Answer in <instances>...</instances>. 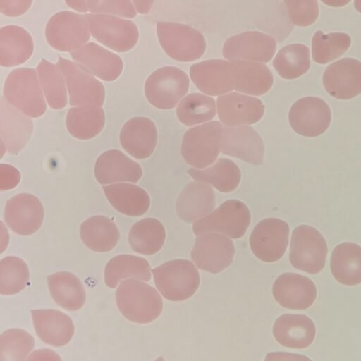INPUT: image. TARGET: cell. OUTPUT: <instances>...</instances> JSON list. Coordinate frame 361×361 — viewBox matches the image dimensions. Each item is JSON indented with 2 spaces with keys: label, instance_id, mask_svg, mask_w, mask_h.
Wrapping results in <instances>:
<instances>
[{
  "label": "cell",
  "instance_id": "f546056e",
  "mask_svg": "<svg viewBox=\"0 0 361 361\" xmlns=\"http://www.w3.org/2000/svg\"><path fill=\"white\" fill-rule=\"evenodd\" d=\"M232 63L235 90L260 96L271 89L274 78L267 66L262 63L244 60H232Z\"/></svg>",
  "mask_w": 361,
  "mask_h": 361
},
{
  "label": "cell",
  "instance_id": "484cf974",
  "mask_svg": "<svg viewBox=\"0 0 361 361\" xmlns=\"http://www.w3.org/2000/svg\"><path fill=\"white\" fill-rule=\"evenodd\" d=\"M122 148L137 159L149 157L157 142V131L154 122L146 117H135L122 127L119 135Z\"/></svg>",
  "mask_w": 361,
  "mask_h": 361
},
{
  "label": "cell",
  "instance_id": "30bf717a",
  "mask_svg": "<svg viewBox=\"0 0 361 361\" xmlns=\"http://www.w3.org/2000/svg\"><path fill=\"white\" fill-rule=\"evenodd\" d=\"M48 44L62 52H73L90 39V30L85 15L63 11L53 15L45 28Z\"/></svg>",
  "mask_w": 361,
  "mask_h": 361
},
{
  "label": "cell",
  "instance_id": "8d00e7d4",
  "mask_svg": "<svg viewBox=\"0 0 361 361\" xmlns=\"http://www.w3.org/2000/svg\"><path fill=\"white\" fill-rule=\"evenodd\" d=\"M151 276L149 262L143 257L131 255H119L111 258L104 269V282L111 288H115L123 279L136 278L148 281Z\"/></svg>",
  "mask_w": 361,
  "mask_h": 361
},
{
  "label": "cell",
  "instance_id": "8992f818",
  "mask_svg": "<svg viewBox=\"0 0 361 361\" xmlns=\"http://www.w3.org/2000/svg\"><path fill=\"white\" fill-rule=\"evenodd\" d=\"M327 252L326 240L317 229L300 225L293 230L289 254L293 267L310 274H318L324 267Z\"/></svg>",
  "mask_w": 361,
  "mask_h": 361
},
{
  "label": "cell",
  "instance_id": "603a6c76",
  "mask_svg": "<svg viewBox=\"0 0 361 361\" xmlns=\"http://www.w3.org/2000/svg\"><path fill=\"white\" fill-rule=\"evenodd\" d=\"M217 113L226 126L251 125L262 118L264 105L257 98L231 92L217 98Z\"/></svg>",
  "mask_w": 361,
  "mask_h": 361
},
{
  "label": "cell",
  "instance_id": "6da1fadb",
  "mask_svg": "<svg viewBox=\"0 0 361 361\" xmlns=\"http://www.w3.org/2000/svg\"><path fill=\"white\" fill-rule=\"evenodd\" d=\"M118 309L128 320L147 324L161 313L163 301L157 290L136 278L121 281L116 291Z\"/></svg>",
  "mask_w": 361,
  "mask_h": 361
},
{
  "label": "cell",
  "instance_id": "ee69618b",
  "mask_svg": "<svg viewBox=\"0 0 361 361\" xmlns=\"http://www.w3.org/2000/svg\"><path fill=\"white\" fill-rule=\"evenodd\" d=\"M35 347L34 338L20 329H9L0 336V361H23Z\"/></svg>",
  "mask_w": 361,
  "mask_h": 361
},
{
  "label": "cell",
  "instance_id": "5bb4252c",
  "mask_svg": "<svg viewBox=\"0 0 361 361\" xmlns=\"http://www.w3.org/2000/svg\"><path fill=\"white\" fill-rule=\"evenodd\" d=\"M289 123L298 134L308 137H317L329 127L331 112L328 104L317 97H305L297 100L288 114Z\"/></svg>",
  "mask_w": 361,
  "mask_h": 361
},
{
  "label": "cell",
  "instance_id": "d6a6232c",
  "mask_svg": "<svg viewBox=\"0 0 361 361\" xmlns=\"http://www.w3.org/2000/svg\"><path fill=\"white\" fill-rule=\"evenodd\" d=\"M80 233L84 245L98 252L111 251L120 238L115 222L102 215L93 216L84 221L80 225Z\"/></svg>",
  "mask_w": 361,
  "mask_h": 361
},
{
  "label": "cell",
  "instance_id": "ab89813d",
  "mask_svg": "<svg viewBox=\"0 0 361 361\" xmlns=\"http://www.w3.org/2000/svg\"><path fill=\"white\" fill-rule=\"evenodd\" d=\"M310 64L309 49L302 44H291L282 47L273 61L274 68L278 74L288 80L305 74Z\"/></svg>",
  "mask_w": 361,
  "mask_h": 361
},
{
  "label": "cell",
  "instance_id": "816d5d0a",
  "mask_svg": "<svg viewBox=\"0 0 361 361\" xmlns=\"http://www.w3.org/2000/svg\"><path fill=\"white\" fill-rule=\"evenodd\" d=\"M324 4L331 7H342L348 4L350 0H321Z\"/></svg>",
  "mask_w": 361,
  "mask_h": 361
},
{
  "label": "cell",
  "instance_id": "277c9868",
  "mask_svg": "<svg viewBox=\"0 0 361 361\" xmlns=\"http://www.w3.org/2000/svg\"><path fill=\"white\" fill-rule=\"evenodd\" d=\"M157 33L163 50L176 61H193L199 59L206 51L204 37L189 25L159 21L157 23Z\"/></svg>",
  "mask_w": 361,
  "mask_h": 361
},
{
  "label": "cell",
  "instance_id": "f1b7e54d",
  "mask_svg": "<svg viewBox=\"0 0 361 361\" xmlns=\"http://www.w3.org/2000/svg\"><path fill=\"white\" fill-rule=\"evenodd\" d=\"M30 33L17 25H6L0 30V64L13 67L27 61L33 53Z\"/></svg>",
  "mask_w": 361,
  "mask_h": 361
},
{
  "label": "cell",
  "instance_id": "836d02e7",
  "mask_svg": "<svg viewBox=\"0 0 361 361\" xmlns=\"http://www.w3.org/2000/svg\"><path fill=\"white\" fill-rule=\"evenodd\" d=\"M47 282L52 299L61 307L76 311L84 305L85 290L75 274L68 271L56 272L47 276Z\"/></svg>",
  "mask_w": 361,
  "mask_h": 361
},
{
  "label": "cell",
  "instance_id": "52a82bcc",
  "mask_svg": "<svg viewBox=\"0 0 361 361\" xmlns=\"http://www.w3.org/2000/svg\"><path fill=\"white\" fill-rule=\"evenodd\" d=\"M189 86L185 72L177 67L164 66L154 71L146 80L145 94L154 107L171 109L186 94Z\"/></svg>",
  "mask_w": 361,
  "mask_h": 361
},
{
  "label": "cell",
  "instance_id": "f907efd6",
  "mask_svg": "<svg viewBox=\"0 0 361 361\" xmlns=\"http://www.w3.org/2000/svg\"><path fill=\"white\" fill-rule=\"evenodd\" d=\"M66 5L71 8L81 13L88 11L87 0H64Z\"/></svg>",
  "mask_w": 361,
  "mask_h": 361
},
{
  "label": "cell",
  "instance_id": "74e56055",
  "mask_svg": "<svg viewBox=\"0 0 361 361\" xmlns=\"http://www.w3.org/2000/svg\"><path fill=\"white\" fill-rule=\"evenodd\" d=\"M188 173L194 180L208 183L221 192L234 190L241 177L238 166L226 158L219 159L212 166L204 169H190Z\"/></svg>",
  "mask_w": 361,
  "mask_h": 361
},
{
  "label": "cell",
  "instance_id": "4dcf8cb0",
  "mask_svg": "<svg viewBox=\"0 0 361 361\" xmlns=\"http://www.w3.org/2000/svg\"><path fill=\"white\" fill-rule=\"evenodd\" d=\"M103 190L113 207L125 215L142 216L149 207L147 192L138 185L119 183L103 186Z\"/></svg>",
  "mask_w": 361,
  "mask_h": 361
},
{
  "label": "cell",
  "instance_id": "1f68e13d",
  "mask_svg": "<svg viewBox=\"0 0 361 361\" xmlns=\"http://www.w3.org/2000/svg\"><path fill=\"white\" fill-rule=\"evenodd\" d=\"M333 276L345 286L361 283V247L352 242H344L334 249L330 259Z\"/></svg>",
  "mask_w": 361,
  "mask_h": 361
},
{
  "label": "cell",
  "instance_id": "7402d4cb",
  "mask_svg": "<svg viewBox=\"0 0 361 361\" xmlns=\"http://www.w3.org/2000/svg\"><path fill=\"white\" fill-rule=\"evenodd\" d=\"M75 62L98 78L111 82L121 75L123 63L116 54L94 42L86 43L71 53Z\"/></svg>",
  "mask_w": 361,
  "mask_h": 361
},
{
  "label": "cell",
  "instance_id": "e0dca14e",
  "mask_svg": "<svg viewBox=\"0 0 361 361\" xmlns=\"http://www.w3.org/2000/svg\"><path fill=\"white\" fill-rule=\"evenodd\" d=\"M221 151L253 165H260L264 161L263 141L258 133L247 126H223Z\"/></svg>",
  "mask_w": 361,
  "mask_h": 361
},
{
  "label": "cell",
  "instance_id": "f5cc1de1",
  "mask_svg": "<svg viewBox=\"0 0 361 361\" xmlns=\"http://www.w3.org/2000/svg\"><path fill=\"white\" fill-rule=\"evenodd\" d=\"M354 6L361 13V0H354Z\"/></svg>",
  "mask_w": 361,
  "mask_h": 361
},
{
  "label": "cell",
  "instance_id": "d4e9b609",
  "mask_svg": "<svg viewBox=\"0 0 361 361\" xmlns=\"http://www.w3.org/2000/svg\"><path fill=\"white\" fill-rule=\"evenodd\" d=\"M31 314L36 334L44 343L61 347L70 342L75 327L67 314L54 309L32 310Z\"/></svg>",
  "mask_w": 361,
  "mask_h": 361
},
{
  "label": "cell",
  "instance_id": "ffe728a7",
  "mask_svg": "<svg viewBox=\"0 0 361 361\" xmlns=\"http://www.w3.org/2000/svg\"><path fill=\"white\" fill-rule=\"evenodd\" d=\"M272 293L281 306L291 310L309 308L317 294L314 282L296 273H284L278 276L273 284Z\"/></svg>",
  "mask_w": 361,
  "mask_h": 361
},
{
  "label": "cell",
  "instance_id": "7bdbcfd3",
  "mask_svg": "<svg viewBox=\"0 0 361 361\" xmlns=\"http://www.w3.org/2000/svg\"><path fill=\"white\" fill-rule=\"evenodd\" d=\"M30 280L29 269L24 260L8 256L0 262V293L15 295L25 288Z\"/></svg>",
  "mask_w": 361,
  "mask_h": 361
},
{
  "label": "cell",
  "instance_id": "5b68a950",
  "mask_svg": "<svg viewBox=\"0 0 361 361\" xmlns=\"http://www.w3.org/2000/svg\"><path fill=\"white\" fill-rule=\"evenodd\" d=\"M222 131L221 123L216 121L188 130L181 145L185 162L199 169L214 163L221 150Z\"/></svg>",
  "mask_w": 361,
  "mask_h": 361
},
{
  "label": "cell",
  "instance_id": "d6986e66",
  "mask_svg": "<svg viewBox=\"0 0 361 361\" xmlns=\"http://www.w3.org/2000/svg\"><path fill=\"white\" fill-rule=\"evenodd\" d=\"M190 76L199 90L218 96L234 90V71L232 61L209 59L191 66Z\"/></svg>",
  "mask_w": 361,
  "mask_h": 361
},
{
  "label": "cell",
  "instance_id": "bcb514c9",
  "mask_svg": "<svg viewBox=\"0 0 361 361\" xmlns=\"http://www.w3.org/2000/svg\"><path fill=\"white\" fill-rule=\"evenodd\" d=\"M88 11L92 13L107 14L133 18L137 10L130 0H87Z\"/></svg>",
  "mask_w": 361,
  "mask_h": 361
},
{
  "label": "cell",
  "instance_id": "8fae6325",
  "mask_svg": "<svg viewBox=\"0 0 361 361\" xmlns=\"http://www.w3.org/2000/svg\"><path fill=\"white\" fill-rule=\"evenodd\" d=\"M57 66L61 71L72 106H102L105 99L103 84L76 62L59 57Z\"/></svg>",
  "mask_w": 361,
  "mask_h": 361
},
{
  "label": "cell",
  "instance_id": "ba28073f",
  "mask_svg": "<svg viewBox=\"0 0 361 361\" xmlns=\"http://www.w3.org/2000/svg\"><path fill=\"white\" fill-rule=\"evenodd\" d=\"M250 221V212L243 202L228 200L214 212L195 221L192 231L196 235L206 232H216L236 239L245 233Z\"/></svg>",
  "mask_w": 361,
  "mask_h": 361
},
{
  "label": "cell",
  "instance_id": "3957f363",
  "mask_svg": "<svg viewBox=\"0 0 361 361\" xmlns=\"http://www.w3.org/2000/svg\"><path fill=\"white\" fill-rule=\"evenodd\" d=\"M155 286L163 297L183 301L192 297L200 285L197 269L189 260L174 259L152 270Z\"/></svg>",
  "mask_w": 361,
  "mask_h": 361
},
{
  "label": "cell",
  "instance_id": "60d3db41",
  "mask_svg": "<svg viewBox=\"0 0 361 361\" xmlns=\"http://www.w3.org/2000/svg\"><path fill=\"white\" fill-rule=\"evenodd\" d=\"M176 116L188 126L208 121L216 116L215 100L200 93L190 94L178 104Z\"/></svg>",
  "mask_w": 361,
  "mask_h": 361
},
{
  "label": "cell",
  "instance_id": "f6af8a7d",
  "mask_svg": "<svg viewBox=\"0 0 361 361\" xmlns=\"http://www.w3.org/2000/svg\"><path fill=\"white\" fill-rule=\"evenodd\" d=\"M289 18L293 24L307 27L317 20L319 7L317 0H284Z\"/></svg>",
  "mask_w": 361,
  "mask_h": 361
},
{
  "label": "cell",
  "instance_id": "4fadbf2b",
  "mask_svg": "<svg viewBox=\"0 0 361 361\" xmlns=\"http://www.w3.org/2000/svg\"><path fill=\"white\" fill-rule=\"evenodd\" d=\"M234 254V245L228 237L206 232L196 238L191 258L199 269L217 274L231 265Z\"/></svg>",
  "mask_w": 361,
  "mask_h": 361
},
{
  "label": "cell",
  "instance_id": "c3c4849f",
  "mask_svg": "<svg viewBox=\"0 0 361 361\" xmlns=\"http://www.w3.org/2000/svg\"><path fill=\"white\" fill-rule=\"evenodd\" d=\"M1 190H10L16 187L20 180V172L13 166L6 164L0 165Z\"/></svg>",
  "mask_w": 361,
  "mask_h": 361
},
{
  "label": "cell",
  "instance_id": "cb8c5ba5",
  "mask_svg": "<svg viewBox=\"0 0 361 361\" xmlns=\"http://www.w3.org/2000/svg\"><path fill=\"white\" fill-rule=\"evenodd\" d=\"M94 171L101 185L137 183L142 176L140 165L118 149L103 152L95 162Z\"/></svg>",
  "mask_w": 361,
  "mask_h": 361
},
{
  "label": "cell",
  "instance_id": "d590c367",
  "mask_svg": "<svg viewBox=\"0 0 361 361\" xmlns=\"http://www.w3.org/2000/svg\"><path fill=\"white\" fill-rule=\"evenodd\" d=\"M165 238L164 226L154 218H145L136 222L128 233V243L133 250L145 255L158 252Z\"/></svg>",
  "mask_w": 361,
  "mask_h": 361
},
{
  "label": "cell",
  "instance_id": "9a60e30c",
  "mask_svg": "<svg viewBox=\"0 0 361 361\" xmlns=\"http://www.w3.org/2000/svg\"><path fill=\"white\" fill-rule=\"evenodd\" d=\"M44 216L41 201L29 193H19L8 200L4 213L7 226L20 235H30L37 231Z\"/></svg>",
  "mask_w": 361,
  "mask_h": 361
},
{
  "label": "cell",
  "instance_id": "681fc988",
  "mask_svg": "<svg viewBox=\"0 0 361 361\" xmlns=\"http://www.w3.org/2000/svg\"><path fill=\"white\" fill-rule=\"evenodd\" d=\"M154 0H132L137 11L140 14L148 13L154 4Z\"/></svg>",
  "mask_w": 361,
  "mask_h": 361
},
{
  "label": "cell",
  "instance_id": "7c38bea8",
  "mask_svg": "<svg viewBox=\"0 0 361 361\" xmlns=\"http://www.w3.org/2000/svg\"><path fill=\"white\" fill-rule=\"evenodd\" d=\"M289 233V226L286 221L277 218L264 219L252 231L250 237L251 250L261 261H278L286 251Z\"/></svg>",
  "mask_w": 361,
  "mask_h": 361
},
{
  "label": "cell",
  "instance_id": "83f0119b",
  "mask_svg": "<svg viewBox=\"0 0 361 361\" xmlns=\"http://www.w3.org/2000/svg\"><path fill=\"white\" fill-rule=\"evenodd\" d=\"M315 333L314 322L305 314H282L273 326V334L276 341L290 348L309 347L314 341Z\"/></svg>",
  "mask_w": 361,
  "mask_h": 361
},
{
  "label": "cell",
  "instance_id": "4316f807",
  "mask_svg": "<svg viewBox=\"0 0 361 361\" xmlns=\"http://www.w3.org/2000/svg\"><path fill=\"white\" fill-rule=\"evenodd\" d=\"M215 207V193L213 188L204 181L188 183L179 194L176 209L184 221L191 223L204 217Z\"/></svg>",
  "mask_w": 361,
  "mask_h": 361
},
{
  "label": "cell",
  "instance_id": "7dc6e473",
  "mask_svg": "<svg viewBox=\"0 0 361 361\" xmlns=\"http://www.w3.org/2000/svg\"><path fill=\"white\" fill-rule=\"evenodd\" d=\"M32 0H0L1 13L6 16L17 17L26 13Z\"/></svg>",
  "mask_w": 361,
  "mask_h": 361
},
{
  "label": "cell",
  "instance_id": "7a4b0ae2",
  "mask_svg": "<svg viewBox=\"0 0 361 361\" xmlns=\"http://www.w3.org/2000/svg\"><path fill=\"white\" fill-rule=\"evenodd\" d=\"M38 78L32 68H17L9 73L4 85L5 99L30 118L40 117L47 109Z\"/></svg>",
  "mask_w": 361,
  "mask_h": 361
},
{
  "label": "cell",
  "instance_id": "2e32d148",
  "mask_svg": "<svg viewBox=\"0 0 361 361\" xmlns=\"http://www.w3.org/2000/svg\"><path fill=\"white\" fill-rule=\"evenodd\" d=\"M276 49L275 39L259 31H247L229 37L224 43L222 54L228 60L269 62Z\"/></svg>",
  "mask_w": 361,
  "mask_h": 361
},
{
  "label": "cell",
  "instance_id": "e575fe53",
  "mask_svg": "<svg viewBox=\"0 0 361 361\" xmlns=\"http://www.w3.org/2000/svg\"><path fill=\"white\" fill-rule=\"evenodd\" d=\"M105 123L103 109L97 106H73L69 109L66 117L68 132L79 140H89L97 135Z\"/></svg>",
  "mask_w": 361,
  "mask_h": 361
},
{
  "label": "cell",
  "instance_id": "9c48e42d",
  "mask_svg": "<svg viewBox=\"0 0 361 361\" xmlns=\"http://www.w3.org/2000/svg\"><path fill=\"white\" fill-rule=\"evenodd\" d=\"M85 17L92 37L111 50L121 53L128 51L138 41V28L130 20L99 13L85 14Z\"/></svg>",
  "mask_w": 361,
  "mask_h": 361
},
{
  "label": "cell",
  "instance_id": "ac0fdd59",
  "mask_svg": "<svg viewBox=\"0 0 361 361\" xmlns=\"http://www.w3.org/2000/svg\"><path fill=\"white\" fill-rule=\"evenodd\" d=\"M327 93L338 99L347 100L361 94V62L344 58L327 66L323 74Z\"/></svg>",
  "mask_w": 361,
  "mask_h": 361
},
{
  "label": "cell",
  "instance_id": "44dd1931",
  "mask_svg": "<svg viewBox=\"0 0 361 361\" xmlns=\"http://www.w3.org/2000/svg\"><path fill=\"white\" fill-rule=\"evenodd\" d=\"M33 130L29 116L13 106L4 97L0 101L1 143L10 154H18L28 142Z\"/></svg>",
  "mask_w": 361,
  "mask_h": 361
},
{
  "label": "cell",
  "instance_id": "f35d334b",
  "mask_svg": "<svg viewBox=\"0 0 361 361\" xmlns=\"http://www.w3.org/2000/svg\"><path fill=\"white\" fill-rule=\"evenodd\" d=\"M36 71L49 106L54 109L64 108L67 104L66 83L59 66L42 59Z\"/></svg>",
  "mask_w": 361,
  "mask_h": 361
},
{
  "label": "cell",
  "instance_id": "b9f144b4",
  "mask_svg": "<svg viewBox=\"0 0 361 361\" xmlns=\"http://www.w3.org/2000/svg\"><path fill=\"white\" fill-rule=\"evenodd\" d=\"M350 44V37L346 33L317 31L312 40V59L317 63L326 64L344 54Z\"/></svg>",
  "mask_w": 361,
  "mask_h": 361
}]
</instances>
